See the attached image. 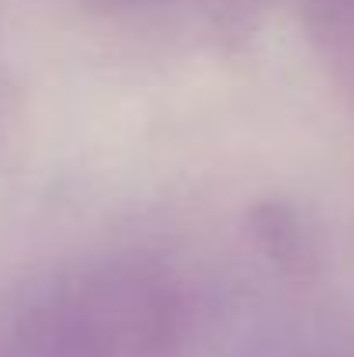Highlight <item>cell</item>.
Instances as JSON below:
<instances>
[{
	"label": "cell",
	"mask_w": 354,
	"mask_h": 357,
	"mask_svg": "<svg viewBox=\"0 0 354 357\" xmlns=\"http://www.w3.org/2000/svg\"><path fill=\"white\" fill-rule=\"evenodd\" d=\"M108 357H174L181 302L167 278L142 264H105L80 274Z\"/></svg>",
	"instance_id": "1"
},
{
	"label": "cell",
	"mask_w": 354,
	"mask_h": 357,
	"mask_svg": "<svg viewBox=\"0 0 354 357\" xmlns=\"http://www.w3.org/2000/svg\"><path fill=\"white\" fill-rule=\"evenodd\" d=\"M246 233L253 239V246L281 271L288 274L316 271V243L288 202L281 198L253 202L246 212Z\"/></svg>",
	"instance_id": "2"
},
{
	"label": "cell",
	"mask_w": 354,
	"mask_h": 357,
	"mask_svg": "<svg viewBox=\"0 0 354 357\" xmlns=\"http://www.w3.org/2000/svg\"><path fill=\"white\" fill-rule=\"evenodd\" d=\"M306 24L316 38H341L354 31V0H306Z\"/></svg>",
	"instance_id": "3"
},
{
	"label": "cell",
	"mask_w": 354,
	"mask_h": 357,
	"mask_svg": "<svg viewBox=\"0 0 354 357\" xmlns=\"http://www.w3.org/2000/svg\"><path fill=\"white\" fill-rule=\"evenodd\" d=\"M108 3H121V7H132V3H146V0H108Z\"/></svg>",
	"instance_id": "4"
}]
</instances>
